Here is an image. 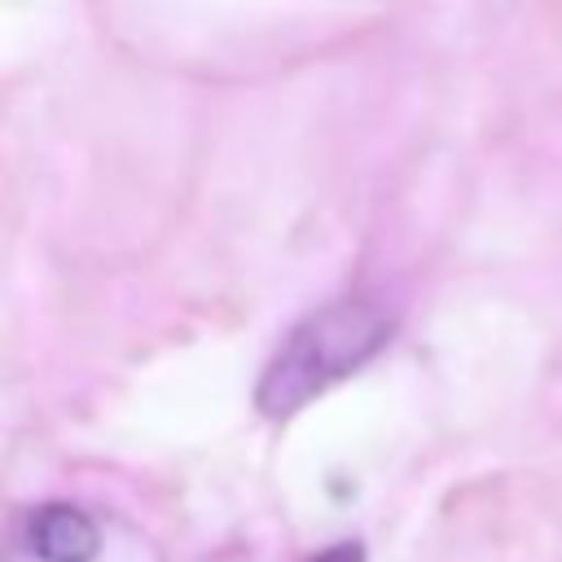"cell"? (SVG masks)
I'll use <instances>...</instances> for the list:
<instances>
[{"label":"cell","instance_id":"obj_1","mask_svg":"<svg viewBox=\"0 0 562 562\" xmlns=\"http://www.w3.org/2000/svg\"><path fill=\"white\" fill-rule=\"evenodd\" d=\"M391 329H395L391 312L373 299H334V303L307 312L285 334V342L277 347V356L268 360V369L255 386L259 413L263 417L299 413L303 404L325 395L334 382H342L360 364H369L386 347Z\"/></svg>","mask_w":562,"mask_h":562},{"label":"cell","instance_id":"obj_2","mask_svg":"<svg viewBox=\"0 0 562 562\" xmlns=\"http://www.w3.org/2000/svg\"><path fill=\"white\" fill-rule=\"evenodd\" d=\"M31 549L44 562H92L97 522L75 505H40L31 518Z\"/></svg>","mask_w":562,"mask_h":562},{"label":"cell","instance_id":"obj_3","mask_svg":"<svg viewBox=\"0 0 562 562\" xmlns=\"http://www.w3.org/2000/svg\"><path fill=\"white\" fill-rule=\"evenodd\" d=\"M312 562H364V549H360L356 540H342V544H334V549L316 553Z\"/></svg>","mask_w":562,"mask_h":562}]
</instances>
